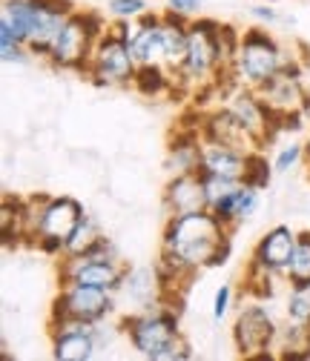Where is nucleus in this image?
I'll return each instance as SVG.
<instances>
[{
    "instance_id": "obj_28",
    "label": "nucleus",
    "mask_w": 310,
    "mask_h": 361,
    "mask_svg": "<svg viewBox=\"0 0 310 361\" xmlns=\"http://www.w3.org/2000/svg\"><path fill=\"white\" fill-rule=\"evenodd\" d=\"M282 276H273V273H264V269L247 264V281H244V293L253 298V301H270L276 295V281Z\"/></svg>"
},
{
    "instance_id": "obj_35",
    "label": "nucleus",
    "mask_w": 310,
    "mask_h": 361,
    "mask_svg": "<svg viewBox=\"0 0 310 361\" xmlns=\"http://www.w3.org/2000/svg\"><path fill=\"white\" fill-rule=\"evenodd\" d=\"M250 18H253L256 23H261V26H276L279 20H285L276 6H264V4H261V6H250Z\"/></svg>"
},
{
    "instance_id": "obj_36",
    "label": "nucleus",
    "mask_w": 310,
    "mask_h": 361,
    "mask_svg": "<svg viewBox=\"0 0 310 361\" xmlns=\"http://www.w3.org/2000/svg\"><path fill=\"white\" fill-rule=\"evenodd\" d=\"M201 0H167V9H172V12H179V15H184V18H198L201 15Z\"/></svg>"
},
{
    "instance_id": "obj_33",
    "label": "nucleus",
    "mask_w": 310,
    "mask_h": 361,
    "mask_svg": "<svg viewBox=\"0 0 310 361\" xmlns=\"http://www.w3.org/2000/svg\"><path fill=\"white\" fill-rule=\"evenodd\" d=\"M230 307H233V287H230V284H221V287L215 290V295H213V322H215V324L225 322L227 312H230Z\"/></svg>"
},
{
    "instance_id": "obj_13",
    "label": "nucleus",
    "mask_w": 310,
    "mask_h": 361,
    "mask_svg": "<svg viewBox=\"0 0 310 361\" xmlns=\"http://www.w3.org/2000/svg\"><path fill=\"white\" fill-rule=\"evenodd\" d=\"M49 344L55 361H93L101 353V344L95 338V324H81V322L49 327Z\"/></svg>"
},
{
    "instance_id": "obj_15",
    "label": "nucleus",
    "mask_w": 310,
    "mask_h": 361,
    "mask_svg": "<svg viewBox=\"0 0 310 361\" xmlns=\"http://www.w3.org/2000/svg\"><path fill=\"white\" fill-rule=\"evenodd\" d=\"M198 132H201V141H207V144H227V147H236L242 152L261 149L256 144V138L239 123V118L225 104H218L213 109H204L201 123H198Z\"/></svg>"
},
{
    "instance_id": "obj_3",
    "label": "nucleus",
    "mask_w": 310,
    "mask_h": 361,
    "mask_svg": "<svg viewBox=\"0 0 310 361\" xmlns=\"http://www.w3.org/2000/svg\"><path fill=\"white\" fill-rule=\"evenodd\" d=\"M107 29L109 26H107L101 12H95V9H75L72 18L66 20V26L61 29V35L55 37L47 63L52 69L86 75V66H90L93 52H95V43L101 40V35Z\"/></svg>"
},
{
    "instance_id": "obj_2",
    "label": "nucleus",
    "mask_w": 310,
    "mask_h": 361,
    "mask_svg": "<svg viewBox=\"0 0 310 361\" xmlns=\"http://www.w3.org/2000/svg\"><path fill=\"white\" fill-rule=\"evenodd\" d=\"M121 336L147 361H190L196 353L181 333V315L161 301L147 310H132L118 319Z\"/></svg>"
},
{
    "instance_id": "obj_6",
    "label": "nucleus",
    "mask_w": 310,
    "mask_h": 361,
    "mask_svg": "<svg viewBox=\"0 0 310 361\" xmlns=\"http://www.w3.org/2000/svg\"><path fill=\"white\" fill-rule=\"evenodd\" d=\"M118 310V298L109 290L86 287V284H64L58 287L52 307H49V327L81 322V324H98L112 319Z\"/></svg>"
},
{
    "instance_id": "obj_5",
    "label": "nucleus",
    "mask_w": 310,
    "mask_h": 361,
    "mask_svg": "<svg viewBox=\"0 0 310 361\" xmlns=\"http://www.w3.org/2000/svg\"><path fill=\"white\" fill-rule=\"evenodd\" d=\"M270 26H250L242 32V47H239V58L233 63V75L239 86H250L258 89L261 83H268L290 58L285 52V47L276 40L273 32H268Z\"/></svg>"
},
{
    "instance_id": "obj_24",
    "label": "nucleus",
    "mask_w": 310,
    "mask_h": 361,
    "mask_svg": "<svg viewBox=\"0 0 310 361\" xmlns=\"http://www.w3.org/2000/svg\"><path fill=\"white\" fill-rule=\"evenodd\" d=\"M101 235H104V230H101L98 218H95L93 212H86V215L78 221V227L69 233L66 247H64V255H83ZM64 255H61V258H64Z\"/></svg>"
},
{
    "instance_id": "obj_26",
    "label": "nucleus",
    "mask_w": 310,
    "mask_h": 361,
    "mask_svg": "<svg viewBox=\"0 0 310 361\" xmlns=\"http://www.w3.org/2000/svg\"><path fill=\"white\" fill-rule=\"evenodd\" d=\"M0 20L9 23L23 43H29V37H32V0H4Z\"/></svg>"
},
{
    "instance_id": "obj_10",
    "label": "nucleus",
    "mask_w": 310,
    "mask_h": 361,
    "mask_svg": "<svg viewBox=\"0 0 310 361\" xmlns=\"http://www.w3.org/2000/svg\"><path fill=\"white\" fill-rule=\"evenodd\" d=\"M225 98H227L225 106L239 118V123L253 135L261 149H264V144L276 141V135H282V115L264 104L256 89L233 86Z\"/></svg>"
},
{
    "instance_id": "obj_17",
    "label": "nucleus",
    "mask_w": 310,
    "mask_h": 361,
    "mask_svg": "<svg viewBox=\"0 0 310 361\" xmlns=\"http://www.w3.org/2000/svg\"><path fill=\"white\" fill-rule=\"evenodd\" d=\"M161 207L167 215H181V212H198L207 209V192L201 172H179L169 175L164 192H161Z\"/></svg>"
},
{
    "instance_id": "obj_20",
    "label": "nucleus",
    "mask_w": 310,
    "mask_h": 361,
    "mask_svg": "<svg viewBox=\"0 0 310 361\" xmlns=\"http://www.w3.org/2000/svg\"><path fill=\"white\" fill-rule=\"evenodd\" d=\"M161 12H147L136 20V32L129 37V52L138 66L164 63V43H161Z\"/></svg>"
},
{
    "instance_id": "obj_30",
    "label": "nucleus",
    "mask_w": 310,
    "mask_h": 361,
    "mask_svg": "<svg viewBox=\"0 0 310 361\" xmlns=\"http://www.w3.org/2000/svg\"><path fill=\"white\" fill-rule=\"evenodd\" d=\"M153 12L150 0H107V15L112 20H138Z\"/></svg>"
},
{
    "instance_id": "obj_37",
    "label": "nucleus",
    "mask_w": 310,
    "mask_h": 361,
    "mask_svg": "<svg viewBox=\"0 0 310 361\" xmlns=\"http://www.w3.org/2000/svg\"><path fill=\"white\" fill-rule=\"evenodd\" d=\"M304 123H307V115H304L302 109H293V112H285V115H282V132L296 135V132L304 129Z\"/></svg>"
},
{
    "instance_id": "obj_16",
    "label": "nucleus",
    "mask_w": 310,
    "mask_h": 361,
    "mask_svg": "<svg viewBox=\"0 0 310 361\" xmlns=\"http://www.w3.org/2000/svg\"><path fill=\"white\" fill-rule=\"evenodd\" d=\"M296 235L299 233H293L287 224H276V227H270L268 233L256 241L247 264L264 269V273H273V276L285 279V269H287L293 247H296Z\"/></svg>"
},
{
    "instance_id": "obj_9",
    "label": "nucleus",
    "mask_w": 310,
    "mask_h": 361,
    "mask_svg": "<svg viewBox=\"0 0 310 361\" xmlns=\"http://www.w3.org/2000/svg\"><path fill=\"white\" fill-rule=\"evenodd\" d=\"M86 215L83 204L72 195H49L37 209V233L35 250L49 258H61L69 233L78 227V221Z\"/></svg>"
},
{
    "instance_id": "obj_29",
    "label": "nucleus",
    "mask_w": 310,
    "mask_h": 361,
    "mask_svg": "<svg viewBox=\"0 0 310 361\" xmlns=\"http://www.w3.org/2000/svg\"><path fill=\"white\" fill-rule=\"evenodd\" d=\"M242 32L233 23H221L218 26V47H221V69H233L236 58H239V47H242Z\"/></svg>"
},
{
    "instance_id": "obj_11",
    "label": "nucleus",
    "mask_w": 310,
    "mask_h": 361,
    "mask_svg": "<svg viewBox=\"0 0 310 361\" xmlns=\"http://www.w3.org/2000/svg\"><path fill=\"white\" fill-rule=\"evenodd\" d=\"M126 261H98V258H83V255H64L58 261V287L64 284H86V287H101L115 293L124 281Z\"/></svg>"
},
{
    "instance_id": "obj_18",
    "label": "nucleus",
    "mask_w": 310,
    "mask_h": 361,
    "mask_svg": "<svg viewBox=\"0 0 310 361\" xmlns=\"http://www.w3.org/2000/svg\"><path fill=\"white\" fill-rule=\"evenodd\" d=\"M201 132L198 126H187L181 123L175 129V135L167 144V158L164 166L169 175H179V172H198V161H201Z\"/></svg>"
},
{
    "instance_id": "obj_38",
    "label": "nucleus",
    "mask_w": 310,
    "mask_h": 361,
    "mask_svg": "<svg viewBox=\"0 0 310 361\" xmlns=\"http://www.w3.org/2000/svg\"><path fill=\"white\" fill-rule=\"evenodd\" d=\"M304 161L310 164V135H307V141H304Z\"/></svg>"
},
{
    "instance_id": "obj_4",
    "label": "nucleus",
    "mask_w": 310,
    "mask_h": 361,
    "mask_svg": "<svg viewBox=\"0 0 310 361\" xmlns=\"http://www.w3.org/2000/svg\"><path fill=\"white\" fill-rule=\"evenodd\" d=\"M218 26L221 20L213 18H193L190 20V40L187 55L181 66L175 69L179 89L184 92H198L201 86H210L221 72V47H218Z\"/></svg>"
},
{
    "instance_id": "obj_21",
    "label": "nucleus",
    "mask_w": 310,
    "mask_h": 361,
    "mask_svg": "<svg viewBox=\"0 0 310 361\" xmlns=\"http://www.w3.org/2000/svg\"><path fill=\"white\" fill-rule=\"evenodd\" d=\"M244 161L247 152L227 147V144H207L201 147V161H198V172L201 175H213V178H225L233 184H242L244 178Z\"/></svg>"
},
{
    "instance_id": "obj_32",
    "label": "nucleus",
    "mask_w": 310,
    "mask_h": 361,
    "mask_svg": "<svg viewBox=\"0 0 310 361\" xmlns=\"http://www.w3.org/2000/svg\"><path fill=\"white\" fill-rule=\"evenodd\" d=\"M302 161H304V144L290 141V144H285V147L276 152L273 166H276V172H279V175H285V172H290L293 166H299Z\"/></svg>"
},
{
    "instance_id": "obj_7",
    "label": "nucleus",
    "mask_w": 310,
    "mask_h": 361,
    "mask_svg": "<svg viewBox=\"0 0 310 361\" xmlns=\"http://www.w3.org/2000/svg\"><path fill=\"white\" fill-rule=\"evenodd\" d=\"M136 72H138V63L129 52V43L109 26L95 43L93 61L86 66V80L98 89H124V86H132Z\"/></svg>"
},
{
    "instance_id": "obj_27",
    "label": "nucleus",
    "mask_w": 310,
    "mask_h": 361,
    "mask_svg": "<svg viewBox=\"0 0 310 361\" xmlns=\"http://www.w3.org/2000/svg\"><path fill=\"white\" fill-rule=\"evenodd\" d=\"M310 279V230L296 235V247L290 255V264L285 269V281L287 284H299Z\"/></svg>"
},
{
    "instance_id": "obj_22",
    "label": "nucleus",
    "mask_w": 310,
    "mask_h": 361,
    "mask_svg": "<svg viewBox=\"0 0 310 361\" xmlns=\"http://www.w3.org/2000/svg\"><path fill=\"white\" fill-rule=\"evenodd\" d=\"M161 43H164V66H169L172 72L181 66L184 55H187V40H190V18L164 9L161 12Z\"/></svg>"
},
{
    "instance_id": "obj_31",
    "label": "nucleus",
    "mask_w": 310,
    "mask_h": 361,
    "mask_svg": "<svg viewBox=\"0 0 310 361\" xmlns=\"http://www.w3.org/2000/svg\"><path fill=\"white\" fill-rule=\"evenodd\" d=\"M239 187V184H236ZM236 187L233 190H227L225 195H221V198H215L207 209L221 221V224H227V227L230 230H236L239 227V215H236Z\"/></svg>"
},
{
    "instance_id": "obj_23",
    "label": "nucleus",
    "mask_w": 310,
    "mask_h": 361,
    "mask_svg": "<svg viewBox=\"0 0 310 361\" xmlns=\"http://www.w3.org/2000/svg\"><path fill=\"white\" fill-rule=\"evenodd\" d=\"M132 89L144 98H164L179 89V78L164 63H150V66H138L136 78H132Z\"/></svg>"
},
{
    "instance_id": "obj_14",
    "label": "nucleus",
    "mask_w": 310,
    "mask_h": 361,
    "mask_svg": "<svg viewBox=\"0 0 310 361\" xmlns=\"http://www.w3.org/2000/svg\"><path fill=\"white\" fill-rule=\"evenodd\" d=\"M115 298H118V304L126 307V312H132V310H147V307H153V304L167 301L158 269H155V267H144V264H141V267H126L124 281H121V287L115 290Z\"/></svg>"
},
{
    "instance_id": "obj_25",
    "label": "nucleus",
    "mask_w": 310,
    "mask_h": 361,
    "mask_svg": "<svg viewBox=\"0 0 310 361\" xmlns=\"http://www.w3.org/2000/svg\"><path fill=\"white\" fill-rule=\"evenodd\" d=\"M273 161H268V155H264V149H250L247 152V161H244V178L242 184L247 187H256V190H268L270 180H273Z\"/></svg>"
},
{
    "instance_id": "obj_19",
    "label": "nucleus",
    "mask_w": 310,
    "mask_h": 361,
    "mask_svg": "<svg viewBox=\"0 0 310 361\" xmlns=\"http://www.w3.org/2000/svg\"><path fill=\"white\" fill-rule=\"evenodd\" d=\"M256 92L261 95L264 104H268L273 112H279V115L293 112V109H302L304 101H307V95H310L307 89H304V78H290L282 69L268 83H261Z\"/></svg>"
},
{
    "instance_id": "obj_1",
    "label": "nucleus",
    "mask_w": 310,
    "mask_h": 361,
    "mask_svg": "<svg viewBox=\"0 0 310 361\" xmlns=\"http://www.w3.org/2000/svg\"><path fill=\"white\" fill-rule=\"evenodd\" d=\"M161 250L184 261L193 273L215 269L233 258V230L210 209L167 215L161 230Z\"/></svg>"
},
{
    "instance_id": "obj_8",
    "label": "nucleus",
    "mask_w": 310,
    "mask_h": 361,
    "mask_svg": "<svg viewBox=\"0 0 310 361\" xmlns=\"http://www.w3.org/2000/svg\"><path fill=\"white\" fill-rule=\"evenodd\" d=\"M279 322L264 301L244 304L233 319V347L242 358H270L279 338Z\"/></svg>"
},
{
    "instance_id": "obj_34",
    "label": "nucleus",
    "mask_w": 310,
    "mask_h": 361,
    "mask_svg": "<svg viewBox=\"0 0 310 361\" xmlns=\"http://www.w3.org/2000/svg\"><path fill=\"white\" fill-rule=\"evenodd\" d=\"M201 180H204V192H207V207L215 201V198H221L227 190H233L236 184L233 180H225V178H213V175H201Z\"/></svg>"
},
{
    "instance_id": "obj_12",
    "label": "nucleus",
    "mask_w": 310,
    "mask_h": 361,
    "mask_svg": "<svg viewBox=\"0 0 310 361\" xmlns=\"http://www.w3.org/2000/svg\"><path fill=\"white\" fill-rule=\"evenodd\" d=\"M78 6L72 0H32V37H29V55L47 61L55 37L66 26Z\"/></svg>"
}]
</instances>
